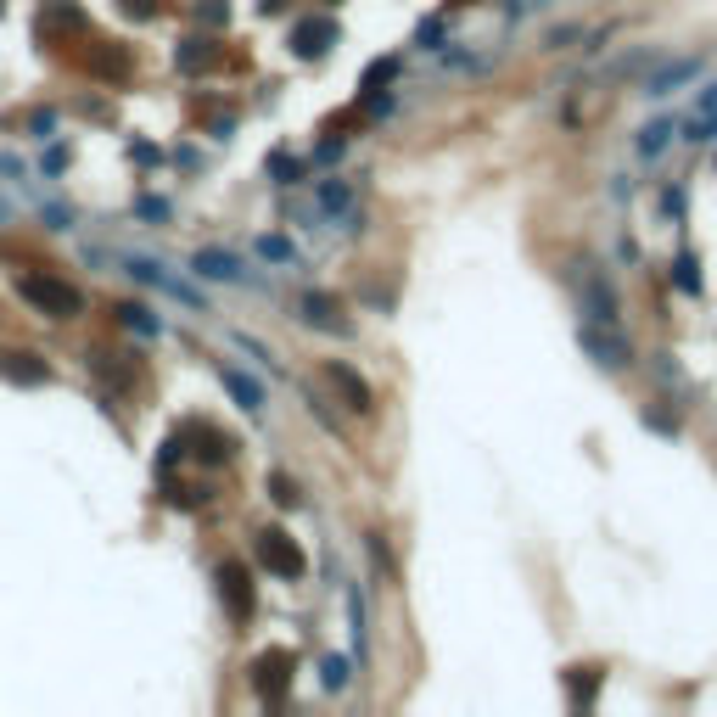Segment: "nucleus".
Returning a JSON list of instances; mask_svg holds the SVG:
<instances>
[{
	"label": "nucleus",
	"mask_w": 717,
	"mask_h": 717,
	"mask_svg": "<svg viewBox=\"0 0 717 717\" xmlns=\"http://www.w3.org/2000/svg\"><path fill=\"white\" fill-rule=\"evenodd\" d=\"M17 292H23V303H29V309L51 314V320H73V314L85 309L79 286L57 281V275H23V281H17Z\"/></svg>",
	"instance_id": "f257e3e1"
},
{
	"label": "nucleus",
	"mask_w": 717,
	"mask_h": 717,
	"mask_svg": "<svg viewBox=\"0 0 717 717\" xmlns=\"http://www.w3.org/2000/svg\"><path fill=\"white\" fill-rule=\"evenodd\" d=\"M253 555H258V566H264L269 577H286V583L309 572V555L297 549V538L286 533V527H264V533L253 538Z\"/></svg>",
	"instance_id": "f03ea898"
},
{
	"label": "nucleus",
	"mask_w": 717,
	"mask_h": 717,
	"mask_svg": "<svg viewBox=\"0 0 717 717\" xmlns=\"http://www.w3.org/2000/svg\"><path fill=\"white\" fill-rule=\"evenodd\" d=\"M572 286H577V309L589 314L594 325H617V314H622V303H617V286L605 281L594 264H577L572 269Z\"/></svg>",
	"instance_id": "7ed1b4c3"
},
{
	"label": "nucleus",
	"mask_w": 717,
	"mask_h": 717,
	"mask_svg": "<svg viewBox=\"0 0 717 717\" xmlns=\"http://www.w3.org/2000/svg\"><path fill=\"white\" fill-rule=\"evenodd\" d=\"M577 348L589 353V359H594L600 370H611V376L633 365V342L622 337L617 325H594V320H589L583 331H577Z\"/></svg>",
	"instance_id": "20e7f679"
},
{
	"label": "nucleus",
	"mask_w": 717,
	"mask_h": 717,
	"mask_svg": "<svg viewBox=\"0 0 717 717\" xmlns=\"http://www.w3.org/2000/svg\"><path fill=\"white\" fill-rule=\"evenodd\" d=\"M292 650H264V656H253V689H258V701H269V706H281L286 701V689H292Z\"/></svg>",
	"instance_id": "39448f33"
},
{
	"label": "nucleus",
	"mask_w": 717,
	"mask_h": 717,
	"mask_svg": "<svg viewBox=\"0 0 717 717\" xmlns=\"http://www.w3.org/2000/svg\"><path fill=\"white\" fill-rule=\"evenodd\" d=\"M213 583H219V600L230 605V617H236V622H253V577H247V566H241V561H225L219 572H213Z\"/></svg>",
	"instance_id": "423d86ee"
},
{
	"label": "nucleus",
	"mask_w": 717,
	"mask_h": 717,
	"mask_svg": "<svg viewBox=\"0 0 717 717\" xmlns=\"http://www.w3.org/2000/svg\"><path fill=\"white\" fill-rule=\"evenodd\" d=\"M695 73H701V57H673V62H661V68L645 79V96H650V101L673 96V90H684Z\"/></svg>",
	"instance_id": "0eeeda50"
},
{
	"label": "nucleus",
	"mask_w": 717,
	"mask_h": 717,
	"mask_svg": "<svg viewBox=\"0 0 717 717\" xmlns=\"http://www.w3.org/2000/svg\"><path fill=\"white\" fill-rule=\"evenodd\" d=\"M0 376H6V381H17V387H40V381H51V365H45L40 353L6 348V353H0Z\"/></svg>",
	"instance_id": "6e6552de"
},
{
	"label": "nucleus",
	"mask_w": 717,
	"mask_h": 717,
	"mask_svg": "<svg viewBox=\"0 0 717 717\" xmlns=\"http://www.w3.org/2000/svg\"><path fill=\"white\" fill-rule=\"evenodd\" d=\"M337 40V23H331V17H320V23H297V34H292V51L297 57H325V45Z\"/></svg>",
	"instance_id": "1a4fd4ad"
},
{
	"label": "nucleus",
	"mask_w": 717,
	"mask_h": 717,
	"mask_svg": "<svg viewBox=\"0 0 717 717\" xmlns=\"http://www.w3.org/2000/svg\"><path fill=\"white\" fill-rule=\"evenodd\" d=\"M303 320L320 325V331H331V337H348V320H342V309H337L325 292H309V297H303Z\"/></svg>",
	"instance_id": "9d476101"
},
{
	"label": "nucleus",
	"mask_w": 717,
	"mask_h": 717,
	"mask_svg": "<svg viewBox=\"0 0 717 717\" xmlns=\"http://www.w3.org/2000/svg\"><path fill=\"white\" fill-rule=\"evenodd\" d=\"M325 381H331V387L342 393V404H348V409H359V415L370 409V387H365L359 376H353L348 365H325Z\"/></svg>",
	"instance_id": "9b49d317"
},
{
	"label": "nucleus",
	"mask_w": 717,
	"mask_h": 717,
	"mask_svg": "<svg viewBox=\"0 0 717 717\" xmlns=\"http://www.w3.org/2000/svg\"><path fill=\"white\" fill-rule=\"evenodd\" d=\"M605 684V667H566V689H572V706L589 712L594 706V689Z\"/></svg>",
	"instance_id": "f8f14e48"
},
{
	"label": "nucleus",
	"mask_w": 717,
	"mask_h": 717,
	"mask_svg": "<svg viewBox=\"0 0 717 717\" xmlns=\"http://www.w3.org/2000/svg\"><path fill=\"white\" fill-rule=\"evenodd\" d=\"M219 376H225V387H230V393L241 398V409H247V415H258V409H264V387H258L253 376H241L236 365H225V370H219Z\"/></svg>",
	"instance_id": "ddd939ff"
},
{
	"label": "nucleus",
	"mask_w": 717,
	"mask_h": 717,
	"mask_svg": "<svg viewBox=\"0 0 717 717\" xmlns=\"http://www.w3.org/2000/svg\"><path fill=\"white\" fill-rule=\"evenodd\" d=\"M85 62H90V73H101V79H124V73H129L124 51L107 45V40H96V51H85Z\"/></svg>",
	"instance_id": "4468645a"
},
{
	"label": "nucleus",
	"mask_w": 717,
	"mask_h": 717,
	"mask_svg": "<svg viewBox=\"0 0 717 717\" xmlns=\"http://www.w3.org/2000/svg\"><path fill=\"white\" fill-rule=\"evenodd\" d=\"M174 62H180L185 73H208L213 62H219V45H208V40H185L180 51H174Z\"/></svg>",
	"instance_id": "2eb2a0df"
},
{
	"label": "nucleus",
	"mask_w": 717,
	"mask_h": 717,
	"mask_svg": "<svg viewBox=\"0 0 717 717\" xmlns=\"http://www.w3.org/2000/svg\"><path fill=\"white\" fill-rule=\"evenodd\" d=\"M197 275H208V281H241V264L230 253H197Z\"/></svg>",
	"instance_id": "dca6fc26"
},
{
	"label": "nucleus",
	"mask_w": 717,
	"mask_h": 717,
	"mask_svg": "<svg viewBox=\"0 0 717 717\" xmlns=\"http://www.w3.org/2000/svg\"><path fill=\"white\" fill-rule=\"evenodd\" d=\"M673 286L684 297H701V258H695V253H678L673 258Z\"/></svg>",
	"instance_id": "f3484780"
},
{
	"label": "nucleus",
	"mask_w": 717,
	"mask_h": 717,
	"mask_svg": "<svg viewBox=\"0 0 717 717\" xmlns=\"http://www.w3.org/2000/svg\"><path fill=\"white\" fill-rule=\"evenodd\" d=\"M197 437H202V460L208 465H225L230 454H236V437L230 432H208V426H197Z\"/></svg>",
	"instance_id": "a211bd4d"
},
{
	"label": "nucleus",
	"mask_w": 717,
	"mask_h": 717,
	"mask_svg": "<svg viewBox=\"0 0 717 717\" xmlns=\"http://www.w3.org/2000/svg\"><path fill=\"white\" fill-rule=\"evenodd\" d=\"M85 370H90V376H101L107 387H129V381H135L129 370L113 365V353H85Z\"/></svg>",
	"instance_id": "6ab92c4d"
},
{
	"label": "nucleus",
	"mask_w": 717,
	"mask_h": 717,
	"mask_svg": "<svg viewBox=\"0 0 717 717\" xmlns=\"http://www.w3.org/2000/svg\"><path fill=\"white\" fill-rule=\"evenodd\" d=\"M667 141H673V124L661 118V124H650V129H639V157H650L656 163L661 152H667Z\"/></svg>",
	"instance_id": "aec40b11"
},
{
	"label": "nucleus",
	"mask_w": 717,
	"mask_h": 717,
	"mask_svg": "<svg viewBox=\"0 0 717 717\" xmlns=\"http://www.w3.org/2000/svg\"><path fill=\"white\" fill-rule=\"evenodd\" d=\"M393 79H398V57H381V62H370L365 90H381V85H393Z\"/></svg>",
	"instance_id": "412c9836"
},
{
	"label": "nucleus",
	"mask_w": 717,
	"mask_h": 717,
	"mask_svg": "<svg viewBox=\"0 0 717 717\" xmlns=\"http://www.w3.org/2000/svg\"><path fill=\"white\" fill-rule=\"evenodd\" d=\"M645 426H650V432H661V437H678V421H673V415H661L656 404L645 409Z\"/></svg>",
	"instance_id": "4be33fe9"
},
{
	"label": "nucleus",
	"mask_w": 717,
	"mask_h": 717,
	"mask_svg": "<svg viewBox=\"0 0 717 717\" xmlns=\"http://www.w3.org/2000/svg\"><path fill=\"white\" fill-rule=\"evenodd\" d=\"M695 118H706V124H717V85H706L701 96H695Z\"/></svg>",
	"instance_id": "5701e85b"
},
{
	"label": "nucleus",
	"mask_w": 717,
	"mask_h": 717,
	"mask_svg": "<svg viewBox=\"0 0 717 717\" xmlns=\"http://www.w3.org/2000/svg\"><path fill=\"white\" fill-rule=\"evenodd\" d=\"M118 320H124L129 331H157V325L146 320V309H135V303H124V309H118Z\"/></svg>",
	"instance_id": "b1692460"
},
{
	"label": "nucleus",
	"mask_w": 717,
	"mask_h": 717,
	"mask_svg": "<svg viewBox=\"0 0 717 717\" xmlns=\"http://www.w3.org/2000/svg\"><path fill=\"white\" fill-rule=\"evenodd\" d=\"M269 493H275L281 505H297V488H292V477H269Z\"/></svg>",
	"instance_id": "393cba45"
},
{
	"label": "nucleus",
	"mask_w": 717,
	"mask_h": 717,
	"mask_svg": "<svg viewBox=\"0 0 717 717\" xmlns=\"http://www.w3.org/2000/svg\"><path fill=\"white\" fill-rule=\"evenodd\" d=\"M129 17H157V0H118Z\"/></svg>",
	"instance_id": "a878e982"
},
{
	"label": "nucleus",
	"mask_w": 717,
	"mask_h": 717,
	"mask_svg": "<svg viewBox=\"0 0 717 717\" xmlns=\"http://www.w3.org/2000/svg\"><path fill=\"white\" fill-rule=\"evenodd\" d=\"M197 12H202V17H208V23H219V17H230V6H225V0H202Z\"/></svg>",
	"instance_id": "bb28decb"
},
{
	"label": "nucleus",
	"mask_w": 717,
	"mask_h": 717,
	"mask_svg": "<svg viewBox=\"0 0 717 717\" xmlns=\"http://www.w3.org/2000/svg\"><path fill=\"white\" fill-rule=\"evenodd\" d=\"M342 678H348V667H342V661H325V684L342 689Z\"/></svg>",
	"instance_id": "cd10ccee"
}]
</instances>
